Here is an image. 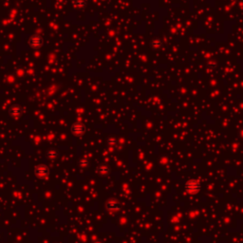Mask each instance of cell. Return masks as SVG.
Segmentation results:
<instances>
[{"mask_svg":"<svg viewBox=\"0 0 243 243\" xmlns=\"http://www.w3.org/2000/svg\"><path fill=\"white\" fill-rule=\"evenodd\" d=\"M199 188H201V185H199L198 181L195 180H191L187 181L186 185H185V189L190 194H196L197 192L199 191Z\"/></svg>","mask_w":243,"mask_h":243,"instance_id":"1","label":"cell"},{"mask_svg":"<svg viewBox=\"0 0 243 243\" xmlns=\"http://www.w3.org/2000/svg\"><path fill=\"white\" fill-rule=\"evenodd\" d=\"M98 171H99V172L101 173V174L106 175V174L108 173V171H109V170H108V168H106V166H101V167H100V168L98 169Z\"/></svg>","mask_w":243,"mask_h":243,"instance_id":"3","label":"cell"},{"mask_svg":"<svg viewBox=\"0 0 243 243\" xmlns=\"http://www.w3.org/2000/svg\"><path fill=\"white\" fill-rule=\"evenodd\" d=\"M35 173H36V176L40 179H45L48 177V174H49V169L47 168L46 165H39L36 167L35 169Z\"/></svg>","mask_w":243,"mask_h":243,"instance_id":"2","label":"cell"}]
</instances>
